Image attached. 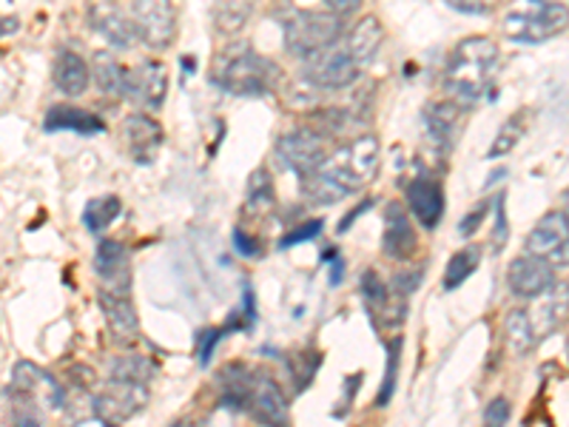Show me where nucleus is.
I'll return each instance as SVG.
<instances>
[{
    "label": "nucleus",
    "instance_id": "1",
    "mask_svg": "<svg viewBox=\"0 0 569 427\" xmlns=\"http://www.w3.org/2000/svg\"><path fill=\"white\" fill-rule=\"evenodd\" d=\"M376 169H379V140L370 135L356 137L342 149L330 151L317 171L302 177V191L317 206H330L368 188Z\"/></svg>",
    "mask_w": 569,
    "mask_h": 427
},
{
    "label": "nucleus",
    "instance_id": "2",
    "mask_svg": "<svg viewBox=\"0 0 569 427\" xmlns=\"http://www.w3.org/2000/svg\"><path fill=\"white\" fill-rule=\"evenodd\" d=\"M222 405L242 410L262 425H288V401L271 376L257 374L248 365H228L220 374Z\"/></svg>",
    "mask_w": 569,
    "mask_h": 427
},
{
    "label": "nucleus",
    "instance_id": "3",
    "mask_svg": "<svg viewBox=\"0 0 569 427\" xmlns=\"http://www.w3.org/2000/svg\"><path fill=\"white\" fill-rule=\"evenodd\" d=\"M501 52H498L496 40L490 38H467L456 46L445 66V89L450 98L461 106L476 103L485 98L496 78Z\"/></svg>",
    "mask_w": 569,
    "mask_h": 427
},
{
    "label": "nucleus",
    "instance_id": "4",
    "mask_svg": "<svg viewBox=\"0 0 569 427\" xmlns=\"http://www.w3.org/2000/svg\"><path fill=\"white\" fill-rule=\"evenodd\" d=\"M211 80L240 98H262L277 86L279 69L248 43H231L213 58Z\"/></svg>",
    "mask_w": 569,
    "mask_h": 427
},
{
    "label": "nucleus",
    "instance_id": "5",
    "mask_svg": "<svg viewBox=\"0 0 569 427\" xmlns=\"http://www.w3.org/2000/svg\"><path fill=\"white\" fill-rule=\"evenodd\" d=\"M501 29L512 43H543L567 32L569 12L556 0H512Z\"/></svg>",
    "mask_w": 569,
    "mask_h": 427
},
{
    "label": "nucleus",
    "instance_id": "6",
    "mask_svg": "<svg viewBox=\"0 0 569 427\" xmlns=\"http://www.w3.org/2000/svg\"><path fill=\"white\" fill-rule=\"evenodd\" d=\"M9 394L14 401L29 408V425H40V410L58 414L66 408V394L58 379L32 363L14 365Z\"/></svg>",
    "mask_w": 569,
    "mask_h": 427
},
{
    "label": "nucleus",
    "instance_id": "7",
    "mask_svg": "<svg viewBox=\"0 0 569 427\" xmlns=\"http://www.w3.org/2000/svg\"><path fill=\"white\" fill-rule=\"evenodd\" d=\"M342 14L330 12H297L284 23V46L293 58L308 60L311 54L333 46L342 34Z\"/></svg>",
    "mask_w": 569,
    "mask_h": 427
},
{
    "label": "nucleus",
    "instance_id": "8",
    "mask_svg": "<svg viewBox=\"0 0 569 427\" xmlns=\"http://www.w3.org/2000/svg\"><path fill=\"white\" fill-rule=\"evenodd\" d=\"M362 69L365 66L359 63L348 46L339 43V40L305 60V78H308V83L325 91L348 89V86H353L356 80H359Z\"/></svg>",
    "mask_w": 569,
    "mask_h": 427
},
{
    "label": "nucleus",
    "instance_id": "9",
    "mask_svg": "<svg viewBox=\"0 0 569 427\" xmlns=\"http://www.w3.org/2000/svg\"><path fill=\"white\" fill-rule=\"evenodd\" d=\"M146 405H149V388L146 385L111 376L109 383L91 399V416L103 421V425H120V421H129L131 416L140 414Z\"/></svg>",
    "mask_w": 569,
    "mask_h": 427
},
{
    "label": "nucleus",
    "instance_id": "10",
    "mask_svg": "<svg viewBox=\"0 0 569 427\" xmlns=\"http://www.w3.org/2000/svg\"><path fill=\"white\" fill-rule=\"evenodd\" d=\"M131 20H134L140 43L154 49V52L169 49L171 40H174L177 14L171 0H134V7H131Z\"/></svg>",
    "mask_w": 569,
    "mask_h": 427
},
{
    "label": "nucleus",
    "instance_id": "11",
    "mask_svg": "<svg viewBox=\"0 0 569 427\" xmlns=\"http://www.w3.org/2000/svg\"><path fill=\"white\" fill-rule=\"evenodd\" d=\"M277 155L293 175L308 177L322 166L328 151H325V137L317 129H297L279 137Z\"/></svg>",
    "mask_w": 569,
    "mask_h": 427
},
{
    "label": "nucleus",
    "instance_id": "12",
    "mask_svg": "<svg viewBox=\"0 0 569 427\" xmlns=\"http://www.w3.org/2000/svg\"><path fill=\"white\" fill-rule=\"evenodd\" d=\"M527 254L550 259L552 266H569V217L563 211L543 214L527 237Z\"/></svg>",
    "mask_w": 569,
    "mask_h": 427
},
{
    "label": "nucleus",
    "instance_id": "13",
    "mask_svg": "<svg viewBox=\"0 0 569 427\" xmlns=\"http://www.w3.org/2000/svg\"><path fill=\"white\" fill-rule=\"evenodd\" d=\"M552 285H556V266L550 259L536 257V254L512 259V266L507 268V288L518 299L541 297L543 291H550Z\"/></svg>",
    "mask_w": 569,
    "mask_h": 427
},
{
    "label": "nucleus",
    "instance_id": "14",
    "mask_svg": "<svg viewBox=\"0 0 569 427\" xmlns=\"http://www.w3.org/2000/svg\"><path fill=\"white\" fill-rule=\"evenodd\" d=\"M166 95H169V71H166V66L154 63V60H146V63L129 69L126 98L157 111L166 103Z\"/></svg>",
    "mask_w": 569,
    "mask_h": 427
},
{
    "label": "nucleus",
    "instance_id": "15",
    "mask_svg": "<svg viewBox=\"0 0 569 427\" xmlns=\"http://www.w3.org/2000/svg\"><path fill=\"white\" fill-rule=\"evenodd\" d=\"M382 251L388 254L393 262H408V259L419 251L413 222H410L408 211H405L399 202H388V208H385Z\"/></svg>",
    "mask_w": 569,
    "mask_h": 427
},
{
    "label": "nucleus",
    "instance_id": "16",
    "mask_svg": "<svg viewBox=\"0 0 569 427\" xmlns=\"http://www.w3.org/2000/svg\"><path fill=\"white\" fill-rule=\"evenodd\" d=\"M123 140L131 160L149 166L162 146V126L151 120L149 115H129L123 120Z\"/></svg>",
    "mask_w": 569,
    "mask_h": 427
},
{
    "label": "nucleus",
    "instance_id": "17",
    "mask_svg": "<svg viewBox=\"0 0 569 427\" xmlns=\"http://www.w3.org/2000/svg\"><path fill=\"white\" fill-rule=\"evenodd\" d=\"M461 103H430L425 109V137L436 151L447 155L459 137Z\"/></svg>",
    "mask_w": 569,
    "mask_h": 427
},
{
    "label": "nucleus",
    "instance_id": "18",
    "mask_svg": "<svg viewBox=\"0 0 569 427\" xmlns=\"http://www.w3.org/2000/svg\"><path fill=\"white\" fill-rule=\"evenodd\" d=\"M408 202L425 228H436L445 217V188L433 177H416L408 186Z\"/></svg>",
    "mask_w": 569,
    "mask_h": 427
},
{
    "label": "nucleus",
    "instance_id": "19",
    "mask_svg": "<svg viewBox=\"0 0 569 427\" xmlns=\"http://www.w3.org/2000/svg\"><path fill=\"white\" fill-rule=\"evenodd\" d=\"M569 317V285L558 282L552 285L550 291H543L541 297H536V305L530 308L532 330L536 337H547L563 319Z\"/></svg>",
    "mask_w": 569,
    "mask_h": 427
},
{
    "label": "nucleus",
    "instance_id": "20",
    "mask_svg": "<svg viewBox=\"0 0 569 427\" xmlns=\"http://www.w3.org/2000/svg\"><path fill=\"white\" fill-rule=\"evenodd\" d=\"M94 268L103 277V288L129 294V251L120 240H100Z\"/></svg>",
    "mask_w": 569,
    "mask_h": 427
},
{
    "label": "nucleus",
    "instance_id": "21",
    "mask_svg": "<svg viewBox=\"0 0 569 427\" xmlns=\"http://www.w3.org/2000/svg\"><path fill=\"white\" fill-rule=\"evenodd\" d=\"M100 305H103L106 322L117 339H134L140 334V317H137L129 294L100 288Z\"/></svg>",
    "mask_w": 569,
    "mask_h": 427
},
{
    "label": "nucleus",
    "instance_id": "22",
    "mask_svg": "<svg viewBox=\"0 0 569 427\" xmlns=\"http://www.w3.org/2000/svg\"><path fill=\"white\" fill-rule=\"evenodd\" d=\"M46 131H78V135H100L106 129L103 117H98L94 111L78 109V106L60 103L46 111L43 120Z\"/></svg>",
    "mask_w": 569,
    "mask_h": 427
},
{
    "label": "nucleus",
    "instance_id": "23",
    "mask_svg": "<svg viewBox=\"0 0 569 427\" xmlns=\"http://www.w3.org/2000/svg\"><path fill=\"white\" fill-rule=\"evenodd\" d=\"M91 69L78 52H60L54 60V89L66 98H78L89 89Z\"/></svg>",
    "mask_w": 569,
    "mask_h": 427
},
{
    "label": "nucleus",
    "instance_id": "24",
    "mask_svg": "<svg viewBox=\"0 0 569 427\" xmlns=\"http://www.w3.org/2000/svg\"><path fill=\"white\" fill-rule=\"evenodd\" d=\"M91 27L98 29L106 40H109L114 49H131L137 38V29H134V20L126 18L123 12H117L111 7H100L91 12Z\"/></svg>",
    "mask_w": 569,
    "mask_h": 427
},
{
    "label": "nucleus",
    "instance_id": "25",
    "mask_svg": "<svg viewBox=\"0 0 569 427\" xmlns=\"http://www.w3.org/2000/svg\"><path fill=\"white\" fill-rule=\"evenodd\" d=\"M382 38H385V29H382V23L376 20V14H365V18L359 20L353 29H350V34L345 38V46H348L350 52H353V58L359 60V63L368 66L370 60L379 54Z\"/></svg>",
    "mask_w": 569,
    "mask_h": 427
},
{
    "label": "nucleus",
    "instance_id": "26",
    "mask_svg": "<svg viewBox=\"0 0 569 427\" xmlns=\"http://www.w3.org/2000/svg\"><path fill=\"white\" fill-rule=\"evenodd\" d=\"M257 0H213V27L222 34H237L251 20Z\"/></svg>",
    "mask_w": 569,
    "mask_h": 427
},
{
    "label": "nucleus",
    "instance_id": "27",
    "mask_svg": "<svg viewBox=\"0 0 569 427\" xmlns=\"http://www.w3.org/2000/svg\"><path fill=\"white\" fill-rule=\"evenodd\" d=\"M91 78L98 83V89L111 98H126V78H129V69L117 63L111 54L98 52L94 54V66H91Z\"/></svg>",
    "mask_w": 569,
    "mask_h": 427
},
{
    "label": "nucleus",
    "instance_id": "28",
    "mask_svg": "<svg viewBox=\"0 0 569 427\" xmlns=\"http://www.w3.org/2000/svg\"><path fill=\"white\" fill-rule=\"evenodd\" d=\"M505 342H507V350H510L512 356H527L532 350V345L538 342L536 330H532V319L527 311H510L505 317Z\"/></svg>",
    "mask_w": 569,
    "mask_h": 427
},
{
    "label": "nucleus",
    "instance_id": "29",
    "mask_svg": "<svg viewBox=\"0 0 569 427\" xmlns=\"http://www.w3.org/2000/svg\"><path fill=\"white\" fill-rule=\"evenodd\" d=\"M123 211V202L117 195H106V197H94V200L86 202L83 208V226L89 228L91 234H103L111 222L120 217Z\"/></svg>",
    "mask_w": 569,
    "mask_h": 427
},
{
    "label": "nucleus",
    "instance_id": "30",
    "mask_svg": "<svg viewBox=\"0 0 569 427\" xmlns=\"http://www.w3.org/2000/svg\"><path fill=\"white\" fill-rule=\"evenodd\" d=\"M479 262L481 251L476 246H467L461 248V251H456L453 257H450V262L445 266V279H441L445 291H456L461 282H467V277H472V271L479 268Z\"/></svg>",
    "mask_w": 569,
    "mask_h": 427
},
{
    "label": "nucleus",
    "instance_id": "31",
    "mask_svg": "<svg viewBox=\"0 0 569 427\" xmlns=\"http://www.w3.org/2000/svg\"><path fill=\"white\" fill-rule=\"evenodd\" d=\"M277 206V191H273V180L268 177L266 169H259L251 175V182H248V200L246 211L257 214V217H266L271 208Z\"/></svg>",
    "mask_w": 569,
    "mask_h": 427
},
{
    "label": "nucleus",
    "instance_id": "32",
    "mask_svg": "<svg viewBox=\"0 0 569 427\" xmlns=\"http://www.w3.org/2000/svg\"><path fill=\"white\" fill-rule=\"evenodd\" d=\"M111 376H117V379H129V383L149 385L157 376V365L151 363L149 356H140V354L117 356L114 365H111Z\"/></svg>",
    "mask_w": 569,
    "mask_h": 427
},
{
    "label": "nucleus",
    "instance_id": "33",
    "mask_svg": "<svg viewBox=\"0 0 569 427\" xmlns=\"http://www.w3.org/2000/svg\"><path fill=\"white\" fill-rule=\"evenodd\" d=\"M525 123H527V111H518L516 117H510V120L501 126V131H498L496 142L490 146V155L487 157H505L507 151L516 149L521 135H525Z\"/></svg>",
    "mask_w": 569,
    "mask_h": 427
},
{
    "label": "nucleus",
    "instance_id": "34",
    "mask_svg": "<svg viewBox=\"0 0 569 427\" xmlns=\"http://www.w3.org/2000/svg\"><path fill=\"white\" fill-rule=\"evenodd\" d=\"M399 354H401V339H393V342L388 345V370H385V385H382V394H379V408H385V405L393 399L396 370H399Z\"/></svg>",
    "mask_w": 569,
    "mask_h": 427
},
{
    "label": "nucleus",
    "instance_id": "35",
    "mask_svg": "<svg viewBox=\"0 0 569 427\" xmlns=\"http://www.w3.org/2000/svg\"><path fill=\"white\" fill-rule=\"evenodd\" d=\"M322 228H325L322 220L302 222V226H299V228H293V231L284 234L282 240H279V248H293V246H302V242L317 240L319 234H322Z\"/></svg>",
    "mask_w": 569,
    "mask_h": 427
},
{
    "label": "nucleus",
    "instance_id": "36",
    "mask_svg": "<svg viewBox=\"0 0 569 427\" xmlns=\"http://www.w3.org/2000/svg\"><path fill=\"white\" fill-rule=\"evenodd\" d=\"M228 328H206L200 330V337H197V359H200V365L206 368L208 363H211V354L213 348L220 345V339L226 337Z\"/></svg>",
    "mask_w": 569,
    "mask_h": 427
},
{
    "label": "nucleus",
    "instance_id": "37",
    "mask_svg": "<svg viewBox=\"0 0 569 427\" xmlns=\"http://www.w3.org/2000/svg\"><path fill=\"white\" fill-rule=\"evenodd\" d=\"M507 246V211H505V197L496 200V234H492V251H501Z\"/></svg>",
    "mask_w": 569,
    "mask_h": 427
},
{
    "label": "nucleus",
    "instance_id": "38",
    "mask_svg": "<svg viewBox=\"0 0 569 427\" xmlns=\"http://www.w3.org/2000/svg\"><path fill=\"white\" fill-rule=\"evenodd\" d=\"M487 214H490V202H481V206L476 208V211L467 214L465 220H461V226H459L461 237H472V234L479 231V228L485 226V217H487Z\"/></svg>",
    "mask_w": 569,
    "mask_h": 427
},
{
    "label": "nucleus",
    "instance_id": "39",
    "mask_svg": "<svg viewBox=\"0 0 569 427\" xmlns=\"http://www.w3.org/2000/svg\"><path fill=\"white\" fill-rule=\"evenodd\" d=\"M507 419H510V401L505 396H498V399H492L487 405L485 421L487 425H507Z\"/></svg>",
    "mask_w": 569,
    "mask_h": 427
},
{
    "label": "nucleus",
    "instance_id": "40",
    "mask_svg": "<svg viewBox=\"0 0 569 427\" xmlns=\"http://www.w3.org/2000/svg\"><path fill=\"white\" fill-rule=\"evenodd\" d=\"M421 282V271H413V274H396L393 277V285H390V288H393L396 294H399V297H410V294L416 291V285Z\"/></svg>",
    "mask_w": 569,
    "mask_h": 427
},
{
    "label": "nucleus",
    "instance_id": "41",
    "mask_svg": "<svg viewBox=\"0 0 569 427\" xmlns=\"http://www.w3.org/2000/svg\"><path fill=\"white\" fill-rule=\"evenodd\" d=\"M447 3L467 14H487L492 7H496L498 0H447Z\"/></svg>",
    "mask_w": 569,
    "mask_h": 427
},
{
    "label": "nucleus",
    "instance_id": "42",
    "mask_svg": "<svg viewBox=\"0 0 569 427\" xmlns=\"http://www.w3.org/2000/svg\"><path fill=\"white\" fill-rule=\"evenodd\" d=\"M233 248H237L242 257H257L262 246H259L257 237H251V234H246L242 228H237V231H233Z\"/></svg>",
    "mask_w": 569,
    "mask_h": 427
},
{
    "label": "nucleus",
    "instance_id": "43",
    "mask_svg": "<svg viewBox=\"0 0 569 427\" xmlns=\"http://www.w3.org/2000/svg\"><path fill=\"white\" fill-rule=\"evenodd\" d=\"M242 317H246V322H248V328H251L253 325V319H257V305H253V291L251 288H246V294H242Z\"/></svg>",
    "mask_w": 569,
    "mask_h": 427
},
{
    "label": "nucleus",
    "instance_id": "44",
    "mask_svg": "<svg viewBox=\"0 0 569 427\" xmlns=\"http://www.w3.org/2000/svg\"><path fill=\"white\" fill-rule=\"evenodd\" d=\"M325 3L330 7V12L350 14V12H356V9H359V3H362V0H325Z\"/></svg>",
    "mask_w": 569,
    "mask_h": 427
},
{
    "label": "nucleus",
    "instance_id": "45",
    "mask_svg": "<svg viewBox=\"0 0 569 427\" xmlns=\"http://www.w3.org/2000/svg\"><path fill=\"white\" fill-rule=\"evenodd\" d=\"M368 208H370V200H365L362 206H359V208H353V211H350L348 217H345V220L339 222V231H348V228L353 226V222H356V217H359V214H362V211H368Z\"/></svg>",
    "mask_w": 569,
    "mask_h": 427
},
{
    "label": "nucleus",
    "instance_id": "46",
    "mask_svg": "<svg viewBox=\"0 0 569 427\" xmlns=\"http://www.w3.org/2000/svg\"><path fill=\"white\" fill-rule=\"evenodd\" d=\"M342 274H345V262L342 259H337V262H333V274H330V285L342 282Z\"/></svg>",
    "mask_w": 569,
    "mask_h": 427
},
{
    "label": "nucleus",
    "instance_id": "47",
    "mask_svg": "<svg viewBox=\"0 0 569 427\" xmlns=\"http://www.w3.org/2000/svg\"><path fill=\"white\" fill-rule=\"evenodd\" d=\"M563 214H567V217H569V191H567V195H563Z\"/></svg>",
    "mask_w": 569,
    "mask_h": 427
}]
</instances>
